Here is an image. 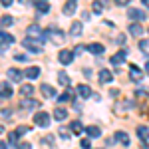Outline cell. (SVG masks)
<instances>
[{"label":"cell","mask_w":149,"mask_h":149,"mask_svg":"<svg viewBox=\"0 0 149 149\" xmlns=\"http://www.w3.org/2000/svg\"><path fill=\"white\" fill-rule=\"evenodd\" d=\"M147 32H149V30H147Z\"/></svg>","instance_id":"cell-48"},{"label":"cell","mask_w":149,"mask_h":149,"mask_svg":"<svg viewBox=\"0 0 149 149\" xmlns=\"http://www.w3.org/2000/svg\"><path fill=\"white\" fill-rule=\"evenodd\" d=\"M147 93H145V90H137V97H145Z\"/></svg>","instance_id":"cell-41"},{"label":"cell","mask_w":149,"mask_h":149,"mask_svg":"<svg viewBox=\"0 0 149 149\" xmlns=\"http://www.w3.org/2000/svg\"><path fill=\"white\" fill-rule=\"evenodd\" d=\"M70 131H72L74 135H80V133L86 131V127L81 125V121H72V123H70Z\"/></svg>","instance_id":"cell-10"},{"label":"cell","mask_w":149,"mask_h":149,"mask_svg":"<svg viewBox=\"0 0 149 149\" xmlns=\"http://www.w3.org/2000/svg\"><path fill=\"white\" fill-rule=\"evenodd\" d=\"M40 92L44 97H56V90L52 88V86H48V84H42L40 86Z\"/></svg>","instance_id":"cell-8"},{"label":"cell","mask_w":149,"mask_h":149,"mask_svg":"<svg viewBox=\"0 0 149 149\" xmlns=\"http://www.w3.org/2000/svg\"><path fill=\"white\" fill-rule=\"evenodd\" d=\"M12 93H14V92H12V88L8 86V81H2V93H0V95H2V100L10 97Z\"/></svg>","instance_id":"cell-23"},{"label":"cell","mask_w":149,"mask_h":149,"mask_svg":"<svg viewBox=\"0 0 149 149\" xmlns=\"http://www.w3.org/2000/svg\"><path fill=\"white\" fill-rule=\"evenodd\" d=\"M76 90H78V93H80L81 97H90V95H92V90H90V86H86V84H80Z\"/></svg>","instance_id":"cell-20"},{"label":"cell","mask_w":149,"mask_h":149,"mask_svg":"<svg viewBox=\"0 0 149 149\" xmlns=\"http://www.w3.org/2000/svg\"><path fill=\"white\" fill-rule=\"evenodd\" d=\"M38 44H40V42H38V40H32V38H24V42H22V46L26 48V50H30L32 54H40V52H42V48L38 46Z\"/></svg>","instance_id":"cell-2"},{"label":"cell","mask_w":149,"mask_h":149,"mask_svg":"<svg viewBox=\"0 0 149 149\" xmlns=\"http://www.w3.org/2000/svg\"><path fill=\"white\" fill-rule=\"evenodd\" d=\"M54 117H56V121H64V119L68 117V111H66L64 107H56V109H54Z\"/></svg>","instance_id":"cell-22"},{"label":"cell","mask_w":149,"mask_h":149,"mask_svg":"<svg viewBox=\"0 0 149 149\" xmlns=\"http://www.w3.org/2000/svg\"><path fill=\"white\" fill-rule=\"evenodd\" d=\"M129 2H131V0H115V4H117V6H127Z\"/></svg>","instance_id":"cell-39"},{"label":"cell","mask_w":149,"mask_h":149,"mask_svg":"<svg viewBox=\"0 0 149 149\" xmlns=\"http://www.w3.org/2000/svg\"><path fill=\"white\" fill-rule=\"evenodd\" d=\"M6 117H10V109H2V119H6Z\"/></svg>","instance_id":"cell-40"},{"label":"cell","mask_w":149,"mask_h":149,"mask_svg":"<svg viewBox=\"0 0 149 149\" xmlns=\"http://www.w3.org/2000/svg\"><path fill=\"white\" fill-rule=\"evenodd\" d=\"M10 4H12V0H2V6H4V8H8Z\"/></svg>","instance_id":"cell-42"},{"label":"cell","mask_w":149,"mask_h":149,"mask_svg":"<svg viewBox=\"0 0 149 149\" xmlns=\"http://www.w3.org/2000/svg\"><path fill=\"white\" fill-rule=\"evenodd\" d=\"M46 38H52L54 42H58V44L64 42V34H62L58 28H48V30H46Z\"/></svg>","instance_id":"cell-5"},{"label":"cell","mask_w":149,"mask_h":149,"mask_svg":"<svg viewBox=\"0 0 149 149\" xmlns=\"http://www.w3.org/2000/svg\"><path fill=\"white\" fill-rule=\"evenodd\" d=\"M88 52H92V54H102L103 52V44H88Z\"/></svg>","instance_id":"cell-25"},{"label":"cell","mask_w":149,"mask_h":149,"mask_svg":"<svg viewBox=\"0 0 149 149\" xmlns=\"http://www.w3.org/2000/svg\"><path fill=\"white\" fill-rule=\"evenodd\" d=\"M36 8H38L40 14H48L50 12V4H48V0H38L36 2Z\"/></svg>","instance_id":"cell-15"},{"label":"cell","mask_w":149,"mask_h":149,"mask_svg":"<svg viewBox=\"0 0 149 149\" xmlns=\"http://www.w3.org/2000/svg\"><path fill=\"white\" fill-rule=\"evenodd\" d=\"M24 76H26L28 80H36V78L40 76V68H38V66H30V68L24 72Z\"/></svg>","instance_id":"cell-9"},{"label":"cell","mask_w":149,"mask_h":149,"mask_svg":"<svg viewBox=\"0 0 149 149\" xmlns=\"http://www.w3.org/2000/svg\"><path fill=\"white\" fill-rule=\"evenodd\" d=\"M20 2H22V4H24V2H26V0H20Z\"/></svg>","instance_id":"cell-47"},{"label":"cell","mask_w":149,"mask_h":149,"mask_svg":"<svg viewBox=\"0 0 149 149\" xmlns=\"http://www.w3.org/2000/svg\"><path fill=\"white\" fill-rule=\"evenodd\" d=\"M70 32H72V36H81V32H84V26H81V22H72V28H70Z\"/></svg>","instance_id":"cell-18"},{"label":"cell","mask_w":149,"mask_h":149,"mask_svg":"<svg viewBox=\"0 0 149 149\" xmlns=\"http://www.w3.org/2000/svg\"><path fill=\"white\" fill-rule=\"evenodd\" d=\"M76 6H78V0H68V2L64 4V14L72 16V14L76 12Z\"/></svg>","instance_id":"cell-12"},{"label":"cell","mask_w":149,"mask_h":149,"mask_svg":"<svg viewBox=\"0 0 149 149\" xmlns=\"http://www.w3.org/2000/svg\"><path fill=\"white\" fill-rule=\"evenodd\" d=\"M141 2H143V4H145V6H149V0H141Z\"/></svg>","instance_id":"cell-46"},{"label":"cell","mask_w":149,"mask_h":149,"mask_svg":"<svg viewBox=\"0 0 149 149\" xmlns=\"http://www.w3.org/2000/svg\"><path fill=\"white\" fill-rule=\"evenodd\" d=\"M139 48H141V50H147V48H149V42H147V40H141V42H139Z\"/></svg>","instance_id":"cell-38"},{"label":"cell","mask_w":149,"mask_h":149,"mask_svg":"<svg viewBox=\"0 0 149 149\" xmlns=\"http://www.w3.org/2000/svg\"><path fill=\"white\" fill-rule=\"evenodd\" d=\"M14 60H16V62H26V60H28V56H26V54H16V56H14Z\"/></svg>","instance_id":"cell-35"},{"label":"cell","mask_w":149,"mask_h":149,"mask_svg":"<svg viewBox=\"0 0 149 149\" xmlns=\"http://www.w3.org/2000/svg\"><path fill=\"white\" fill-rule=\"evenodd\" d=\"M92 10L95 12V14H102V12H103V2H102V0H93Z\"/></svg>","instance_id":"cell-29"},{"label":"cell","mask_w":149,"mask_h":149,"mask_svg":"<svg viewBox=\"0 0 149 149\" xmlns=\"http://www.w3.org/2000/svg\"><path fill=\"white\" fill-rule=\"evenodd\" d=\"M123 62H125V52H123V50L111 56V64H113V66H119V64H123Z\"/></svg>","instance_id":"cell-16"},{"label":"cell","mask_w":149,"mask_h":149,"mask_svg":"<svg viewBox=\"0 0 149 149\" xmlns=\"http://www.w3.org/2000/svg\"><path fill=\"white\" fill-rule=\"evenodd\" d=\"M84 50H86V46H81V44H80V46H76V48H74V56H80Z\"/></svg>","instance_id":"cell-34"},{"label":"cell","mask_w":149,"mask_h":149,"mask_svg":"<svg viewBox=\"0 0 149 149\" xmlns=\"http://www.w3.org/2000/svg\"><path fill=\"white\" fill-rule=\"evenodd\" d=\"M129 74H131V80H135V81H139L143 78V72H141L137 66H131V68H129Z\"/></svg>","instance_id":"cell-21"},{"label":"cell","mask_w":149,"mask_h":149,"mask_svg":"<svg viewBox=\"0 0 149 149\" xmlns=\"http://www.w3.org/2000/svg\"><path fill=\"white\" fill-rule=\"evenodd\" d=\"M58 81H60V86H70V76L66 72H60L58 74Z\"/></svg>","instance_id":"cell-27"},{"label":"cell","mask_w":149,"mask_h":149,"mask_svg":"<svg viewBox=\"0 0 149 149\" xmlns=\"http://www.w3.org/2000/svg\"><path fill=\"white\" fill-rule=\"evenodd\" d=\"M18 149H30V143H22V145H18Z\"/></svg>","instance_id":"cell-43"},{"label":"cell","mask_w":149,"mask_h":149,"mask_svg":"<svg viewBox=\"0 0 149 149\" xmlns=\"http://www.w3.org/2000/svg\"><path fill=\"white\" fill-rule=\"evenodd\" d=\"M26 38H32V40H38V42H44V40H46V32H42L36 24H32V26H28V30H26Z\"/></svg>","instance_id":"cell-1"},{"label":"cell","mask_w":149,"mask_h":149,"mask_svg":"<svg viewBox=\"0 0 149 149\" xmlns=\"http://www.w3.org/2000/svg\"><path fill=\"white\" fill-rule=\"evenodd\" d=\"M58 133H60V137H62V139H70V137H72L66 127H60V129H58Z\"/></svg>","instance_id":"cell-32"},{"label":"cell","mask_w":149,"mask_h":149,"mask_svg":"<svg viewBox=\"0 0 149 149\" xmlns=\"http://www.w3.org/2000/svg\"><path fill=\"white\" fill-rule=\"evenodd\" d=\"M115 139H117L121 145H125V147L129 145V141H131V139H129V135H127L125 131H117V133H115Z\"/></svg>","instance_id":"cell-17"},{"label":"cell","mask_w":149,"mask_h":149,"mask_svg":"<svg viewBox=\"0 0 149 149\" xmlns=\"http://www.w3.org/2000/svg\"><path fill=\"white\" fill-rule=\"evenodd\" d=\"M0 149H8V145H6V141H2V143H0Z\"/></svg>","instance_id":"cell-44"},{"label":"cell","mask_w":149,"mask_h":149,"mask_svg":"<svg viewBox=\"0 0 149 149\" xmlns=\"http://www.w3.org/2000/svg\"><path fill=\"white\" fill-rule=\"evenodd\" d=\"M0 40H2V46H10V44H14V36H10L6 30L0 32Z\"/></svg>","instance_id":"cell-14"},{"label":"cell","mask_w":149,"mask_h":149,"mask_svg":"<svg viewBox=\"0 0 149 149\" xmlns=\"http://www.w3.org/2000/svg\"><path fill=\"white\" fill-rule=\"evenodd\" d=\"M20 93H22V97H30V95L34 93V88H32L30 84H24L22 88H20Z\"/></svg>","instance_id":"cell-24"},{"label":"cell","mask_w":149,"mask_h":149,"mask_svg":"<svg viewBox=\"0 0 149 149\" xmlns=\"http://www.w3.org/2000/svg\"><path fill=\"white\" fill-rule=\"evenodd\" d=\"M72 60H74V52H72V50H60V54H58V62H60L62 66L72 64Z\"/></svg>","instance_id":"cell-4"},{"label":"cell","mask_w":149,"mask_h":149,"mask_svg":"<svg viewBox=\"0 0 149 149\" xmlns=\"http://www.w3.org/2000/svg\"><path fill=\"white\" fill-rule=\"evenodd\" d=\"M6 76H8V80H10V81H22V76H24V74L20 72V70H16V68H10Z\"/></svg>","instance_id":"cell-7"},{"label":"cell","mask_w":149,"mask_h":149,"mask_svg":"<svg viewBox=\"0 0 149 149\" xmlns=\"http://www.w3.org/2000/svg\"><path fill=\"white\" fill-rule=\"evenodd\" d=\"M127 16H129L131 20H145L147 14H145L143 10H139V8H131V10L127 12Z\"/></svg>","instance_id":"cell-6"},{"label":"cell","mask_w":149,"mask_h":149,"mask_svg":"<svg viewBox=\"0 0 149 149\" xmlns=\"http://www.w3.org/2000/svg\"><path fill=\"white\" fill-rule=\"evenodd\" d=\"M80 145H81V149H90V147H92L90 139H81V143H80Z\"/></svg>","instance_id":"cell-36"},{"label":"cell","mask_w":149,"mask_h":149,"mask_svg":"<svg viewBox=\"0 0 149 149\" xmlns=\"http://www.w3.org/2000/svg\"><path fill=\"white\" fill-rule=\"evenodd\" d=\"M72 97H74V92H72V90H68L66 93L58 95V102H60V103H62V102H68V100H72Z\"/></svg>","instance_id":"cell-30"},{"label":"cell","mask_w":149,"mask_h":149,"mask_svg":"<svg viewBox=\"0 0 149 149\" xmlns=\"http://www.w3.org/2000/svg\"><path fill=\"white\" fill-rule=\"evenodd\" d=\"M129 34H131V36H141V34H143V28H141V24H137V22L129 24Z\"/></svg>","instance_id":"cell-19"},{"label":"cell","mask_w":149,"mask_h":149,"mask_svg":"<svg viewBox=\"0 0 149 149\" xmlns=\"http://www.w3.org/2000/svg\"><path fill=\"white\" fill-rule=\"evenodd\" d=\"M8 141H10L12 145H16V141H18V133H16V131H10V133H8Z\"/></svg>","instance_id":"cell-33"},{"label":"cell","mask_w":149,"mask_h":149,"mask_svg":"<svg viewBox=\"0 0 149 149\" xmlns=\"http://www.w3.org/2000/svg\"><path fill=\"white\" fill-rule=\"evenodd\" d=\"M100 81H102V84H111V81H113V74H111L109 70H102V72H100Z\"/></svg>","instance_id":"cell-11"},{"label":"cell","mask_w":149,"mask_h":149,"mask_svg":"<svg viewBox=\"0 0 149 149\" xmlns=\"http://www.w3.org/2000/svg\"><path fill=\"white\" fill-rule=\"evenodd\" d=\"M12 16H8V14H4L2 16V20H0V24H2V28H8V26H12Z\"/></svg>","instance_id":"cell-31"},{"label":"cell","mask_w":149,"mask_h":149,"mask_svg":"<svg viewBox=\"0 0 149 149\" xmlns=\"http://www.w3.org/2000/svg\"><path fill=\"white\" fill-rule=\"evenodd\" d=\"M86 133H88V137H100V135H102V129H100V127L97 125H88L86 127Z\"/></svg>","instance_id":"cell-13"},{"label":"cell","mask_w":149,"mask_h":149,"mask_svg":"<svg viewBox=\"0 0 149 149\" xmlns=\"http://www.w3.org/2000/svg\"><path fill=\"white\" fill-rule=\"evenodd\" d=\"M16 133H18V135H26V133H28V127L20 125V127H18V129H16Z\"/></svg>","instance_id":"cell-37"},{"label":"cell","mask_w":149,"mask_h":149,"mask_svg":"<svg viewBox=\"0 0 149 149\" xmlns=\"http://www.w3.org/2000/svg\"><path fill=\"white\" fill-rule=\"evenodd\" d=\"M22 107H26V109H34V107H38V102L36 100H22Z\"/></svg>","instance_id":"cell-28"},{"label":"cell","mask_w":149,"mask_h":149,"mask_svg":"<svg viewBox=\"0 0 149 149\" xmlns=\"http://www.w3.org/2000/svg\"><path fill=\"white\" fill-rule=\"evenodd\" d=\"M34 123L38 127H48L50 125V115H48L46 111H38V113L34 115Z\"/></svg>","instance_id":"cell-3"},{"label":"cell","mask_w":149,"mask_h":149,"mask_svg":"<svg viewBox=\"0 0 149 149\" xmlns=\"http://www.w3.org/2000/svg\"><path fill=\"white\" fill-rule=\"evenodd\" d=\"M137 135H139V139H143V141H145V139L149 137V127L147 125H139L137 127Z\"/></svg>","instance_id":"cell-26"},{"label":"cell","mask_w":149,"mask_h":149,"mask_svg":"<svg viewBox=\"0 0 149 149\" xmlns=\"http://www.w3.org/2000/svg\"><path fill=\"white\" fill-rule=\"evenodd\" d=\"M145 72L149 74V60H147V64H145Z\"/></svg>","instance_id":"cell-45"}]
</instances>
